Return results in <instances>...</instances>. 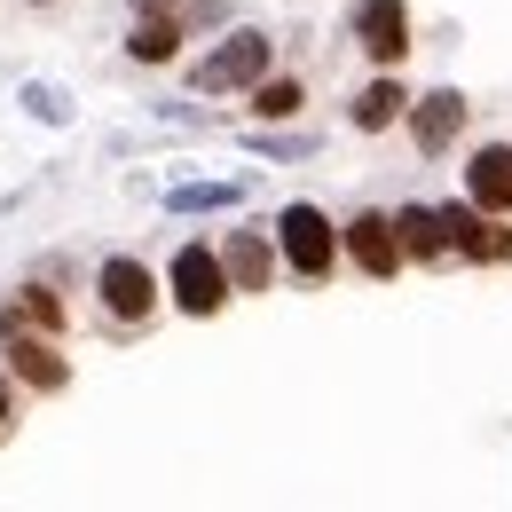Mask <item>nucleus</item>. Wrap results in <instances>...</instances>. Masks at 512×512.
<instances>
[{
    "label": "nucleus",
    "mask_w": 512,
    "mask_h": 512,
    "mask_svg": "<svg viewBox=\"0 0 512 512\" xmlns=\"http://www.w3.org/2000/svg\"><path fill=\"white\" fill-rule=\"evenodd\" d=\"M253 150H268V158H300L308 134H253Z\"/></svg>",
    "instance_id": "nucleus-18"
},
{
    "label": "nucleus",
    "mask_w": 512,
    "mask_h": 512,
    "mask_svg": "<svg viewBox=\"0 0 512 512\" xmlns=\"http://www.w3.org/2000/svg\"><path fill=\"white\" fill-rule=\"evenodd\" d=\"M182 40H190V16H174V8H150V16H134L127 56H134V64H174V56H182Z\"/></svg>",
    "instance_id": "nucleus-14"
},
{
    "label": "nucleus",
    "mask_w": 512,
    "mask_h": 512,
    "mask_svg": "<svg viewBox=\"0 0 512 512\" xmlns=\"http://www.w3.org/2000/svg\"><path fill=\"white\" fill-rule=\"evenodd\" d=\"M0 355H8V379L32 386V394H64L71 386L64 347H56V331H40V323H16V331L0 339Z\"/></svg>",
    "instance_id": "nucleus-9"
},
{
    "label": "nucleus",
    "mask_w": 512,
    "mask_h": 512,
    "mask_svg": "<svg viewBox=\"0 0 512 512\" xmlns=\"http://www.w3.org/2000/svg\"><path fill=\"white\" fill-rule=\"evenodd\" d=\"M8 426H16V379L0 371V442H8Z\"/></svg>",
    "instance_id": "nucleus-19"
},
{
    "label": "nucleus",
    "mask_w": 512,
    "mask_h": 512,
    "mask_svg": "<svg viewBox=\"0 0 512 512\" xmlns=\"http://www.w3.org/2000/svg\"><path fill=\"white\" fill-rule=\"evenodd\" d=\"M347 40L363 48L371 71H402L410 64V0H355L347 8Z\"/></svg>",
    "instance_id": "nucleus-6"
},
{
    "label": "nucleus",
    "mask_w": 512,
    "mask_h": 512,
    "mask_svg": "<svg viewBox=\"0 0 512 512\" xmlns=\"http://www.w3.org/2000/svg\"><path fill=\"white\" fill-rule=\"evenodd\" d=\"M32 8H48V0H32Z\"/></svg>",
    "instance_id": "nucleus-21"
},
{
    "label": "nucleus",
    "mask_w": 512,
    "mask_h": 512,
    "mask_svg": "<svg viewBox=\"0 0 512 512\" xmlns=\"http://www.w3.org/2000/svg\"><path fill=\"white\" fill-rule=\"evenodd\" d=\"M268 229H276V253H284V268H292L308 292H323V284L339 276L347 245H339V221H331L323 205H308V197H300V205H284Z\"/></svg>",
    "instance_id": "nucleus-1"
},
{
    "label": "nucleus",
    "mask_w": 512,
    "mask_h": 512,
    "mask_svg": "<svg viewBox=\"0 0 512 512\" xmlns=\"http://www.w3.org/2000/svg\"><path fill=\"white\" fill-rule=\"evenodd\" d=\"M339 245H347V268H363L371 284H394L410 253H402V229H394V213L386 205H355L347 221H339Z\"/></svg>",
    "instance_id": "nucleus-5"
},
{
    "label": "nucleus",
    "mask_w": 512,
    "mask_h": 512,
    "mask_svg": "<svg viewBox=\"0 0 512 512\" xmlns=\"http://www.w3.org/2000/svg\"><path fill=\"white\" fill-rule=\"evenodd\" d=\"M402 111H410V87H402L394 71H379L363 95H347V127H355V134H386V127H402Z\"/></svg>",
    "instance_id": "nucleus-13"
},
{
    "label": "nucleus",
    "mask_w": 512,
    "mask_h": 512,
    "mask_svg": "<svg viewBox=\"0 0 512 512\" xmlns=\"http://www.w3.org/2000/svg\"><path fill=\"white\" fill-rule=\"evenodd\" d=\"M465 197L489 213H512V142H481L465 158Z\"/></svg>",
    "instance_id": "nucleus-12"
},
{
    "label": "nucleus",
    "mask_w": 512,
    "mask_h": 512,
    "mask_svg": "<svg viewBox=\"0 0 512 512\" xmlns=\"http://www.w3.org/2000/svg\"><path fill=\"white\" fill-rule=\"evenodd\" d=\"M245 95H253L245 111H253L260 127H284V119H300V111H308V79H300V71H260Z\"/></svg>",
    "instance_id": "nucleus-15"
},
{
    "label": "nucleus",
    "mask_w": 512,
    "mask_h": 512,
    "mask_svg": "<svg viewBox=\"0 0 512 512\" xmlns=\"http://www.w3.org/2000/svg\"><path fill=\"white\" fill-rule=\"evenodd\" d=\"M221 268L237 292H276V276H284L276 229H221Z\"/></svg>",
    "instance_id": "nucleus-10"
},
{
    "label": "nucleus",
    "mask_w": 512,
    "mask_h": 512,
    "mask_svg": "<svg viewBox=\"0 0 512 512\" xmlns=\"http://www.w3.org/2000/svg\"><path fill=\"white\" fill-rule=\"evenodd\" d=\"M16 308H24V323H40V331H64V300H56L48 284H24Z\"/></svg>",
    "instance_id": "nucleus-17"
},
{
    "label": "nucleus",
    "mask_w": 512,
    "mask_h": 512,
    "mask_svg": "<svg viewBox=\"0 0 512 512\" xmlns=\"http://www.w3.org/2000/svg\"><path fill=\"white\" fill-rule=\"evenodd\" d=\"M166 205H174V213H221V205H237V190H229V182H190V190H174Z\"/></svg>",
    "instance_id": "nucleus-16"
},
{
    "label": "nucleus",
    "mask_w": 512,
    "mask_h": 512,
    "mask_svg": "<svg viewBox=\"0 0 512 512\" xmlns=\"http://www.w3.org/2000/svg\"><path fill=\"white\" fill-rule=\"evenodd\" d=\"M394 229H402V253H410V268H442L449 253V221L442 205H394Z\"/></svg>",
    "instance_id": "nucleus-11"
},
{
    "label": "nucleus",
    "mask_w": 512,
    "mask_h": 512,
    "mask_svg": "<svg viewBox=\"0 0 512 512\" xmlns=\"http://www.w3.org/2000/svg\"><path fill=\"white\" fill-rule=\"evenodd\" d=\"M158 276H150V260L134 253H111L103 268H95V308H103V323L119 331V339H134V331H150L158 323Z\"/></svg>",
    "instance_id": "nucleus-2"
},
{
    "label": "nucleus",
    "mask_w": 512,
    "mask_h": 512,
    "mask_svg": "<svg viewBox=\"0 0 512 512\" xmlns=\"http://www.w3.org/2000/svg\"><path fill=\"white\" fill-rule=\"evenodd\" d=\"M465 119H473V103H465L457 87H434V95H418V103L402 111V127H410V150H418L426 166H442L449 150L465 142Z\"/></svg>",
    "instance_id": "nucleus-8"
},
{
    "label": "nucleus",
    "mask_w": 512,
    "mask_h": 512,
    "mask_svg": "<svg viewBox=\"0 0 512 512\" xmlns=\"http://www.w3.org/2000/svg\"><path fill=\"white\" fill-rule=\"evenodd\" d=\"M150 8H182V0H134V16H150Z\"/></svg>",
    "instance_id": "nucleus-20"
},
{
    "label": "nucleus",
    "mask_w": 512,
    "mask_h": 512,
    "mask_svg": "<svg viewBox=\"0 0 512 512\" xmlns=\"http://www.w3.org/2000/svg\"><path fill=\"white\" fill-rule=\"evenodd\" d=\"M268 64H276V40L253 32V24H237L221 48H205V56L190 64V87H197V95H245Z\"/></svg>",
    "instance_id": "nucleus-3"
},
{
    "label": "nucleus",
    "mask_w": 512,
    "mask_h": 512,
    "mask_svg": "<svg viewBox=\"0 0 512 512\" xmlns=\"http://www.w3.org/2000/svg\"><path fill=\"white\" fill-rule=\"evenodd\" d=\"M449 221V253L473 260V268H512V213H489V205H473V197H457L442 205Z\"/></svg>",
    "instance_id": "nucleus-7"
},
{
    "label": "nucleus",
    "mask_w": 512,
    "mask_h": 512,
    "mask_svg": "<svg viewBox=\"0 0 512 512\" xmlns=\"http://www.w3.org/2000/svg\"><path fill=\"white\" fill-rule=\"evenodd\" d=\"M166 292H174V308L182 316H221L229 300H237V284H229V268H221V245H205V237H190L182 253H174V268H166Z\"/></svg>",
    "instance_id": "nucleus-4"
}]
</instances>
